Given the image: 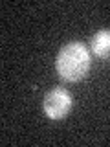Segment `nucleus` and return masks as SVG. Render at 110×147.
Returning <instances> with one entry per match:
<instances>
[{
  "instance_id": "1",
  "label": "nucleus",
  "mask_w": 110,
  "mask_h": 147,
  "mask_svg": "<svg viewBox=\"0 0 110 147\" xmlns=\"http://www.w3.org/2000/svg\"><path fill=\"white\" fill-rule=\"evenodd\" d=\"M57 74L64 81H81L90 70V53L81 42L64 44L55 59Z\"/></svg>"
},
{
  "instance_id": "3",
  "label": "nucleus",
  "mask_w": 110,
  "mask_h": 147,
  "mask_svg": "<svg viewBox=\"0 0 110 147\" xmlns=\"http://www.w3.org/2000/svg\"><path fill=\"white\" fill-rule=\"evenodd\" d=\"M92 52L99 59H110V30H101L94 35Z\"/></svg>"
},
{
  "instance_id": "2",
  "label": "nucleus",
  "mask_w": 110,
  "mask_h": 147,
  "mask_svg": "<svg viewBox=\"0 0 110 147\" xmlns=\"http://www.w3.org/2000/svg\"><path fill=\"white\" fill-rule=\"evenodd\" d=\"M42 107H44V112H46L48 118L61 119V118L66 116L72 109V96L64 88H52L44 96Z\"/></svg>"
}]
</instances>
